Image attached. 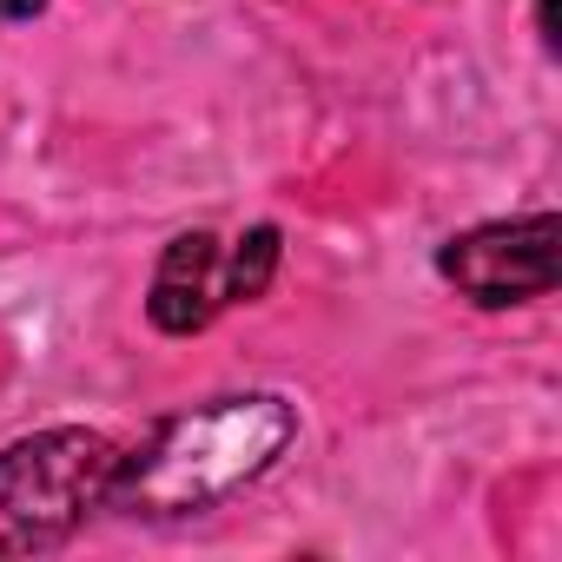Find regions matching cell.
Listing matches in <instances>:
<instances>
[{
  "instance_id": "obj_1",
  "label": "cell",
  "mask_w": 562,
  "mask_h": 562,
  "mask_svg": "<svg viewBox=\"0 0 562 562\" xmlns=\"http://www.w3.org/2000/svg\"><path fill=\"white\" fill-rule=\"evenodd\" d=\"M292 443H299V411L285 397H271V391L212 397L199 411L153 424L139 450H120L106 509L146 516V522L205 516L232 503L238 490H251Z\"/></svg>"
},
{
  "instance_id": "obj_2",
  "label": "cell",
  "mask_w": 562,
  "mask_h": 562,
  "mask_svg": "<svg viewBox=\"0 0 562 562\" xmlns=\"http://www.w3.org/2000/svg\"><path fill=\"white\" fill-rule=\"evenodd\" d=\"M113 470H120V443L87 424H60L8 443L0 450V555L60 549L93 509H106Z\"/></svg>"
},
{
  "instance_id": "obj_3",
  "label": "cell",
  "mask_w": 562,
  "mask_h": 562,
  "mask_svg": "<svg viewBox=\"0 0 562 562\" xmlns=\"http://www.w3.org/2000/svg\"><path fill=\"white\" fill-rule=\"evenodd\" d=\"M437 271L483 312L536 305V299L555 292V278H562V218L555 212H529V218L470 225V232H457L437 251Z\"/></svg>"
},
{
  "instance_id": "obj_4",
  "label": "cell",
  "mask_w": 562,
  "mask_h": 562,
  "mask_svg": "<svg viewBox=\"0 0 562 562\" xmlns=\"http://www.w3.org/2000/svg\"><path fill=\"white\" fill-rule=\"evenodd\" d=\"M225 312V245L212 232H179L159 265H153V292H146V318L166 338H192Z\"/></svg>"
},
{
  "instance_id": "obj_5",
  "label": "cell",
  "mask_w": 562,
  "mask_h": 562,
  "mask_svg": "<svg viewBox=\"0 0 562 562\" xmlns=\"http://www.w3.org/2000/svg\"><path fill=\"white\" fill-rule=\"evenodd\" d=\"M278 258H285V238L278 225H251L232 251H225V305H258L278 278Z\"/></svg>"
},
{
  "instance_id": "obj_6",
  "label": "cell",
  "mask_w": 562,
  "mask_h": 562,
  "mask_svg": "<svg viewBox=\"0 0 562 562\" xmlns=\"http://www.w3.org/2000/svg\"><path fill=\"white\" fill-rule=\"evenodd\" d=\"M47 0H0V21H27V14H41Z\"/></svg>"
},
{
  "instance_id": "obj_7",
  "label": "cell",
  "mask_w": 562,
  "mask_h": 562,
  "mask_svg": "<svg viewBox=\"0 0 562 562\" xmlns=\"http://www.w3.org/2000/svg\"><path fill=\"white\" fill-rule=\"evenodd\" d=\"M536 27H542V47L555 54V0H542V8H536Z\"/></svg>"
}]
</instances>
